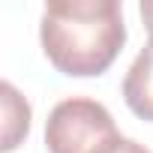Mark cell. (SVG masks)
Listing matches in <instances>:
<instances>
[{
  "label": "cell",
  "instance_id": "cell-1",
  "mask_svg": "<svg viewBox=\"0 0 153 153\" xmlns=\"http://www.w3.org/2000/svg\"><path fill=\"white\" fill-rule=\"evenodd\" d=\"M39 42L48 63L72 78L102 75L126 42L117 0H51L45 3Z\"/></svg>",
  "mask_w": 153,
  "mask_h": 153
},
{
  "label": "cell",
  "instance_id": "cell-2",
  "mask_svg": "<svg viewBox=\"0 0 153 153\" xmlns=\"http://www.w3.org/2000/svg\"><path fill=\"white\" fill-rule=\"evenodd\" d=\"M120 141L111 111L87 96L60 99L45 120L48 153H105Z\"/></svg>",
  "mask_w": 153,
  "mask_h": 153
},
{
  "label": "cell",
  "instance_id": "cell-3",
  "mask_svg": "<svg viewBox=\"0 0 153 153\" xmlns=\"http://www.w3.org/2000/svg\"><path fill=\"white\" fill-rule=\"evenodd\" d=\"M123 99L135 117L153 123V36L141 48V54L132 60L123 78Z\"/></svg>",
  "mask_w": 153,
  "mask_h": 153
},
{
  "label": "cell",
  "instance_id": "cell-4",
  "mask_svg": "<svg viewBox=\"0 0 153 153\" xmlns=\"http://www.w3.org/2000/svg\"><path fill=\"white\" fill-rule=\"evenodd\" d=\"M0 96H3V144H0V150L9 153L30 132V105L9 81L0 84Z\"/></svg>",
  "mask_w": 153,
  "mask_h": 153
},
{
  "label": "cell",
  "instance_id": "cell-5",
  "mask_svg": "<svg viewBox=\"0 0 153 153\" xmlns=\"http://www.w3.org/2000/svg\"><path fill=\"white\" fill-rule=\"evenodd\" d=\"M105 153H150L144 144H138V141H132V138H120L111 150H105Z\"/></svg>",
  "mask_w": 153,
  "mask_h": 153
},
{
  "label": "cell",
  "instance_id": "cell-6",
  "mask_svg": "<svg viewBox=\"0 0 153 153\" xmlns=\"http://www.w3.org/2000/svg\"><path fill=\"white\" fill-rule=\"evenodd\" d=\"M141 18H144V24H147V30L153 36V0H144L141 3Z\"/></svg>",
  "mask_w": 153,
  "mask_h": 153
}]
</instances>
